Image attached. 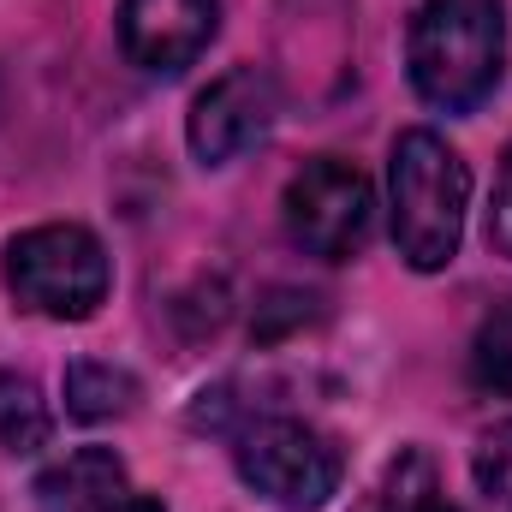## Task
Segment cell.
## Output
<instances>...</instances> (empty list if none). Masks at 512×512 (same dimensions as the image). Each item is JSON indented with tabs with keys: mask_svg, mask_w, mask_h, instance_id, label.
Listing matches in <instances>:
<instances>
[{
	"mask_svg": "<svg viewBox=\"0 0 512 512\" xmlns=\"http://www.w3.org/2000/svg\"><path fill=\"white\" fill-rule=\"evenodd\" d=\"M411 90L441 114H477L507 72L501 0H423L405 30Z\"/></svg>",
	"mask_w": 512,
	"mask_h": 512,
	"instance_id": "cell-1",
	"label": "cell"
},
{
	"mask_svg": "<svg viewBox=\"0 0 512 512\" xmlns=\"http://www.w3.org/2000/svg\"><path fill=\"white\" fill-rule=\"evenodd\" d=\"M465 209H471L465 155L429 126L399 131L387 155V215L405 268L441 274L465 245Z\"/></svg>",
	"mask_w": 512,
	"mask_h": 512,
	"instance_id": "cell-2",
	"label": "cell"
},
{
	"mask_svg": "<svg viewBox=\"0 0 512 512\" xmlns=\"http://www.w3.org/2000/svg\"><path fill=\"white\" fill-rule=\"evenodd\" d=\"M233 471L245 477L268 507L280 512H322L340 495L346 453L328 429L292 417V411H251L233 429Z\"/></svg>",
	"mask_w": 512,
	"mask_h": 512,
	"instance_id": "cell-3",
	"label": "cell"
},
{
	"mask_svg": "<svg viewBox=\"0 0 512 512\" xmlns=\"http://www.w3.org/2000/svg\"><path fill=\"white\" fill-rule=\"evenodd\" d=\"M108 286L114 262L78 221H48L6 245V292L48 322H90L108 304Z\"/></svg>",
	"mask_w": 512,
	"mask_h": 512,
	"instance_id": "cell-4",
	"label": "cell"
},
{
	"mask_svg": "<svg viewBox=\"0 0 512 512\" xmlns=\"http://www.w3.org/2000/svg\"><path fill=\"white\" fill-rule=\"evenodd\" d=\"M280 215H286V239L304 256L352 262L376 233V185L364 167L340 155H316L286 179Z\"/></svg>",
	"mask_w": 512,
	"mask_h": 512,
	"instance_id": "cell-5",
	"label": "cell"
},
{
	"mask_svg": "<svg viewBox=\"0 0 512 512\" xmlns=\"http://www.w3.org/2000/svg\"><path fill=\"white\" fill-rule=\"evenodd\" d=\"M274 114H280L274 78L262 66H233L191 102L185 143L203 167H233L245 149H256L274 131Z\"/></svg>",
	"mask_w": 512,
	"mask_h": 512,
	"instance_id": "cell-6",
	"label": "cell"
},
{
	"mask_svg": "<svg viewBox=\"0 0 512 512\" xmlns=\"http://www.w3.org/2000/svg\"><path fill=\"white\" fill-rule=\"evenodd\" d=\"M221 30V0H120V48L137 72L179 78Z\"/></svg>",
	"mask_w": 512,
	"mask_h": 512,
	"instance_id": "cell-7",
	"label": "cell"
},
{
	"mask_svg": "<svg viewBox=\"0 0 512 512\" xmlns=\"http://www.w3.org/2000/svg\"><path fill=\"white\" fill-rule=\"evenodd\" d=\"M36 512H167L155 495L131 483L114 447H72L36 477Z\"/></svg>",
	"mask_w": 512,
	"mask_h": 512,
	"instance_id": "cell-8",
	"label": "cell"
},
{
	"mask_svg": "<svg viewBox=\"0 0 512 512\" xmlns=\"http://www.w3.org/2000/svg\"><path fill=\"white\" fill-rule=\"evenodd\" d=\"M54 441V411L48 393L36 387V376L24 370H0V447L6 453H42Z\"/></svg>",
	"mask_w": 512,
	"mask_h": 512,
	"instance_id": "cell-9",
	"label": "cell"
},
{
	"mask_svg": "<svg viewBox=\"0 0 512 512\" xmlns=\"http://www.w3.org/2000/svg\"><path fill=\"white\" fill-rule=\"evenodd\" d=\"M137 405V376L120 364H96V358H78L66 370V411L78 423H114Z\"/></svg>",
	"mask_w": 512,
	"mask_h": 512,
	"instance_id": "cell-10",
	"label": "cell"
},
{
	"mask_svg": "<svg viewBox=\"0 0 512 512\" xmlns=\"http://www.w3.org/2000/svg\"><path fill=\"white\" fill-rule=\"evenodd\" d=\"M435 501H441V489H435L429 453L405 447L399 459H387V471L370 483V495L358 501V512H429Z\"/></svg>",
	"mask_w": 512,
	"mask_h": 512,
	"instance_id": "cell-11",
	"label": "cell"
},
{
	"mask_svg": "<svg viewBox=\"0 0 512 512\" xmlns=\"http://www.w3.org/2000/svg\"><path fill=\"white\" fill-rule=\"evenodd\" d=\"M471 387L512 399V298L483 316V328L471 340Z\"/></svg>",
	"mask_w": 512,
	"mask_h": 512,
	"instance_id": "cell-12",
	"label": "cell"
},
{
	"mask_svg": "<svg viewBox=\"0 0 512 512\" xmlns=\"http://www.w3.org/2000/svg\"><path fill=\"white\" fill-rule=\"evenodd\" d=\"M471 477H477V489H483L489 507L512 512V417L477 435V447H471Z\"/></svg>",
	"mask_w": 512,
	"mask_h": 512,
	"instance_id": "cell-13",
	"label": "cell"
},
{
	"mask_svg": "<svg viewBox=\"0 0 512 512\" xmlns=\"http://www.w3.org/2000/svg\"><path fill=\"white\" fill-rule=\"evenodd\" d=\"M322 298L316 292H298V286H274L262 304H256V322H251V334L268 346V340H280V334H292V328H304V322H316L322 310H316Z\"/></svg>",
	"mask_w": 512,
	"mask_h": 512,
	"instance_id": "cell-14",
	"label": "cell"
},
{
	"mask_svg": "<svg viewBox=\"0 0 512 512\" xmlns=\"http://www.w3.org/2000/svg\"><path fill=\"white\" fill-rule=\"evenodd\" d=\"M489 245L512 256V143L501 155V179H495V203H489Z\"/></svg>",
	"mask_w": 512,
	"mask_h": 512,
	"instance_id": "cell-15",
	"label": "cell"
},
{
	"mask_svg": "<svg viewBox=\"0 0 512 512\" xmlns=\"http://www.w3.org/2000/svg\"><path fill=\"white\" fill-rule=\"evenodd\" d=\"M429 512H465V507H447V501H435V507H429Z\"/></svg>",
	"mask_w": 512,
	"mask_h": 512,
	"instance_id": "cell-16",
	"label": "cell"
}]
</instances>
